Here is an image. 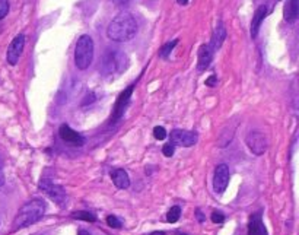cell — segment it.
I'll list each match as a JSON object with an SVG mask.
<instances>
[{
    "instance_id": "obj_1",
    "label": "cell",
    "mask_w": 299,
    "mask_h": 235,
    "mask_svg": "<svg viewBox=\"0 0 299 235\" xmlns=\"http://www.w3.org/2000/svg\"><path fill=\"white\" fill-rule=\"evenodd\" d=\"M137 34V22L128 12L119 13L107 28V37L114 43H127Z\"/></svg>"
},
{
    "instance_id": "obj_2",
    "label": "cell",
    "mask_w": 299,
    "mask_h": 235,
    "mask_svg": "<svg viewBox=\"0 0 299 235\" xmlns=\"http://www.w3.org/2000/svg\"><path fill=\"white\" fill-rule=\"evenodd\" d=\"M44 212H46V202L41 199H34L25 203L19 209L18 215L15 216L13 230H22L38 222L44 216Z\"/></svg>"
},
{
    "instance_id": "obj_3",
    "label": "cell",
    "mask_w": 299,
    "mask_h": 235,
    "mask_svg": "<svg viewBox=\"0 0 299 235\" xmlns=\"http://www.w3.org/2000/svg\"><path fill=\"white\" fill-rule=\"evenodd\" d=\"M94 60V40L89 35L79 37L75 47V64L79 70H86Z\"/></svg>"
},
{
    "instance_id": "obj_4",
    "label": "cell",
    "mask_w": 299,
    "mask_h": 235,
    "mask_svg": "<svg viewBox=\"0 0 299 235\" xmlns=\"http://www.w3.org/2000/svg\"><path fill=\"white\" fill-rule=\"evenodd\" d=\"M128 66L127 56L120 50H108L102 59V73L105 76H113L124 72Z\"/></svg>"
},
{
    "instance_id": "obj_5",
    "label": "cell",
    "mask_w": 299,
    "mask_h": 235,
    "mask_svg": "<svg viewBox=\"0 0 299 235\" xmlns=\"http://www.w3.org/2000/svg\"><path fill=\"white\" fill-rule=\"evenodd\" d=\"M40 190L44 191L53 202H56L59 206H66L67 203V194L64 191V188L61 185L54 184L53 181H50L49 178H44L40 181Z\"/></svg>"
},
{
    "instance_id": "obj_6",
    "label": "cell",
    "mask_w": 299,
    "mask_h": 235,
    "mask_svg": "<svg viewBox=\"0 0 299 235\" xmlns=\"http://www.w3.org/2000/svg\"><path fill=\"white\" fill-rule=\"evenodd\" d=\"M245 143L249 148V151L260 157L267 151V137L260 131H249L245 137Z\"/></svg>"
},
{
    "instance_id": "obj_7",
    "label": "cell",
    "mask_w": 299,
    "mask_h": 235,
    "mask_svg": "<svg viewBox=\"0 0 299 235\" xmlns=\"http://www.w3.org/2000/svg\"><path fill=\"white\" fill-rule=\"evenodd\" d=\"M199 140V136L194 131H187V130H174L171 133V143L174 146H182V148H190L196 145Z\"/></svg>"
},
{
    "instance_id": "obj_8",
    "label": "cell",
    "mask_w": 299,
    "mask_h": 235,
    "mask_svg": "<svg viewBox=\"0 0 299 235\" xmlns=\"http://www.w3.org/2000/svg\"><path fill=\"white\" fill-rule=\"evenodd\" d=\"M24 47H25V37H24L22 34H19V35H16V37L12 40V43H10L9 47H7L6 60H7L9 64L15 66V64L19 61V57H21V54H22V52H24Z\"/></svg>"
},
{
    "instance_id": "obj_9",
    "label": "cell",
    "mask_w": 299,
    "mask_h": 235,
    "mask_svg": "<svg viewBox=\"0 0 299 235\" xmlns=\"http://www.w3.org/2000/svg\"><path fill=\"white\" fill-rule=\"evenodd\" d=\"M229 183V168L225 164H221L215 170V177H213V188L216 193H224L228 187Z\"/></svg>"
},
{
    "instance_id": "obj_10",
    "label": "cell",
    "mask_w": 299,
    "mask_h": 235,
    "mask_svg": "<svg viewBox=\"0 0 299 235\" xmlns=\"http://www.w3.org/2000/svg\"><path fill=\"white\" fill-rule=\"evenodd\" d=\"M59 134L60 137H61V140L66 142L67 145H72V146H82V145L85 143V137H83L80 133L75 131V130H73L70 126H67V124H61V126H60Z\"/></svg>"
},
{
    "instance_id": "obj_11",
    "label": "cell",
    "mask_w": 299,
    "mask_h": 235,
    "mask_svg": "<svg viewBox=\"0 0 299 235\" xmlns=\"http://www.w3.org/2000/svg\"><path fill=\"white\" fill-rule=\"evenodd\" d=\"M133 89H134V85H130L127 89H124V92H121V95H120L117 103H116V108H114L111 121H117V120H120L121 116L124 114L125 105H127L128 101H130V97H131V94H133Z\"/></svg>"
},
{
    "instance_id": "obj_12",
    "label": "cell",
    "mask_w": 299,
    "mask_h": 235,
    "mask_svg": "<svg viewBox=\"0 0 299 235\" xmlns=\"http://www.w3.org/2000/svg\"><path fill=\"white\" fill-rule=\"evenodd\" d=\"M213 54H215V53H213V50L210 49L209 44L200 46L199 53H197V69H199L200 72L206 70V69L210 66L212 60H213Z\"/></svg>"
},
{
    "instance_id": "obj_13",
    "label": "cell",
    "mask_w": 299,
    "mask_h": 235,
    "mask_svg": "<svg viewBox=\"0 0 299 235\" xmlns=\"http://www.w3.org/2000/svg\"><path fill=\"white\" fill-rule=\"evenodd\" d=\"M266 15H267V7L264 4L258 6L255 13H254V16H252V21H251V37L252 38H257L260 26H261V22L264 21Z\"/></svg>"
},
{
    "instance_id": "obj_14",
    "label": "cell",
    "mask_w": 299,
    "mask_h": 235,
    "mask_svg": "<svg viewBox=\"0 0 299 235\" xmlns=\"http://www.w3.org/2000/svg\"><path fill=\"white\" fill-rule=\"evenodd\" d=\"M226 40V29H225V26L222 25V24H218V26L215 28V32H213V35H212V40H210V49L213 50V53L215 52H218L221 47H222V44H224V41Z\"/></svg>"
},
{
    "instance_id": "obj_15",
    "label": "cell",
    "mask_w": 299,
    "mask_h": 235,
    "mask_svg": "<svg viewBox=\"0 0 299 235\" xmlns=\"http://www.w3.org/2000/svg\"><path fill=\"white\" fill-rule=\"evenodd\" d=\"M248 235H267V230L263 224L261 215L255 213L249 218L248 224Z\"/></svg>"
},
{
    "instance_id": "obj_16",
    "label": "cell",
    "mask_w": 299,
    "mask_h": 235,
    "mask_svg": "<svg viewBox=\"0 0 299 235\" xmlns=\"http://www.w3.org/2000/svg\"><path fill=\"white\" fill-rule=\"evenodd\" d=\"M111 178H113V183L116 184L117 188L124 190V188H128V185H130V178H128L127 173H125L124 170H116V171H113V173H111Z\"/></svg>"
},
{
    "instance_id": "obj_17",
    "label": "cell",
    "mask_w": 299,
    "mask_h": 235,
    "mask_svg": "<svg viewBox=\"0 0 299 235\" xmlns=\"http://www.w3.org/2000/svg\"><path fill=\"white\" fill-rule=\"evenodd\" d=\"M299 13V0H289L285 6V19L288 22H295Z\"/></svg>"
},
{
    "instance_id": "obj_18",
    "label": "cell",
    "mask_w": 299,
    "mask_h": 235,
    "mask_svg": "<svg viewBox=\"0 0 299 235\" xmlns=\"http://www.w3.org/2000/svg\"><path fill=\"white\" fill-rule=\"evenodd\" d=\"M72 216H73L75 219H82V221H86V222H95V221H97V215L92 213V212H86V210L73 213Z\"/></svg>"
},
{
    "instance_id": "obj_19",
    "label": "cell",
    "mask_w": 299,
    "mask_h": 235,
    "mask_svg": "<svg viewBox=\"0 0 299 235\" xmlns=\"http://www.w3.org/2000/svg\"><path fill=\"white\" fill-rule=\"evenodd\" d=\"M179 216H181V208H179V206H173V208L170 209L168 215H167V221H168L170 224H175L179 219Z\"/></svg>"
},
{
    "instance_id": "obj_20",
    "label": "cell",
    "mask_w": 299,
    "mask_h": 235,
    "mask_svg": "<svg viewBox=\"0 0 299 235\" xmlns=\"http://www.w3.org/2000/svg\"><path fill=\"white\" fill-rule=\"evenodd\" d=\"M178 44V40H173L171 43H167L162 49H161V52H159V56L161 57H164V59H167L170 54H171V52L174 50V47Z\"/></svg>"
},
{
    "instance_id": "obj_21",
    "label": "cell",
    "mask_w": 299,
    "mask_h": 235,
    "mask_svg": "<svg viewBox=\"0 0 299 235\" xmlns=\"http://www.w3.org/2000/svg\"><path fill=\"white\" fill-rule=\"evenodd\" d=\"M9 13V0H0V21L4 19Z\"/></svg>"
},
{
    "instance_id": "obj_22",
    "label": "cell",
    "mask_w": 299,
    "mask_h": 235,
    "mask_svg": "<svg viewBox=\"0 0 299 235\" xmlns=\"http://www.w3.org/2000/svg\"><path fill=\"white\" fill-rule=\"evenodd\" d=\"M153 136H155V139H158V140H164L165 137H167V130L164 129V127H155L153 129Z\"/></svg>"
},
{
    "instance_id": "obj_23",
    "label": "cell",
    "mask_w": 299,
    "mask_h": 235,
    "mask_svg": "<svg viewBox=\"0 0 299 235\" xmlns=\"http://www.w3.org/2000/svg\"><path fill=\"white\" fill-rule=\"evenodd\" d=\"M107 224H108L110 227H113V228H117V230L121 228V221H120L117 216H114V215L107 216Z\"/></svg>"
},
{
    "instance_id": "obj_24",
    "label": "cell",
    "mask_w": 299,
    "mask_h": 235,
    "mask_svg": "<svg viewBox=\"0 0 299 235\" xmlns=\"http://www.w3.org/2000/svg\"><path fill=\"white\" fill-rule=\"evenodd\" d=\"M174 152H175V146H174L173 143H167V145H164V148H162V154H164L167 158H171V157L174 155Z\"/></svg>"
},
{
    "instance_id": "obj_25",
    "label": "cell",
    "mask_w": 299,
    "mask_h": 235,
    "mask_svg": "<svg viewBox=\"0 0 299 235\" xmlns=\"http://www.w3.org/2000/svg\"><path fill=\"white\" fill-rule=\"evenodd\" d=\"M212 221H213V224H224L225 222V216L221 212H213L212 213Z\"/></svg>"
},
{
    "instance_id": "obj_26",
    "label": "cell",
    "mask_w": 299,
    "mask_h": 235,
    "mask_svg": "<svg viewBox=\"0 0 299 235\" xmlns=\"http://www.w3.org/2000/svg\"><path fill=\"white\" fill-rule=\"evenodd\" d=\"M216 83H218V79H216L215 75H212V76H209V78L206 79V85H207V86H215Z\"/></svg>"
},
{
    "instance_id": "obj_27",
    "label": "cell",
    "mask_w": 299,
    "mask_h": 235,
    "mask_svg": "<svg viewBox=\"0 0 299 235\" xmlns=\"http://www.w3.org/2000/svg\"><path fill=\"white\" fill-rule=\"evenodd\" d=\"M114 4H119V6H123V4H127L128 3V0H111Z\"/></svg>"
},
{
    "instance_id": "obj_28",
    "label": "cell",
    "mask_w": 299,
    "mask_h": 235,
    "mask_svg": "<svg viewBox=\"0 0 299 235\" xmlns=\"http://www.w3.org/2000/svg\"><path fill=\"white\" fill-rule=\"evenodd\" d=\"M4 184V174H3V171L0 170V187Z\"/></svg>"
},
{
    "instance_id": "obj_29",
    "label": "cell",
    "mask_w": 299,
    "mask_h": 235,
    "mask_svg": "<svg viewBox=\"0 0 299 235\" xmlns=\"http://www.w3.org/2000/svg\"><path fill=\"white\" fill-rule=\"evenodd\" d=\"M148 235H165V233H164V231H155V233H152V234H148Z\"/></svg>"
},
{
    "instance_id": "obj_30",
    "label": "cell",
    "mask_w": 299,
    "mask_h": 235,
    "mask_svg": "<svg viewBox=\"0 0 299 235\" xmlns=\"http://www.w3.org/2000/svg\"><path fill=\"white\" fill-rule=\"evenodd\" d=\"M77 235H91L88 231H85V230H80L79 233H77Z\"/></svg>"
},
{
    "instance_id": "obj_31",
    "label": "cell",
    "mask_w": 299,
    "mask_h": 235,
    "mask_svg": "<svg viewBox=\"0 0 299 235\" xmlns=\"http://www.w3.org/2000/svg\"><path fill=\"white\" fill-rule=\"evenodd\" d=\"M179 4H187L188 3V0H177Z\"/></svg>"
},
{
    "instance_id": "obj_32",
    "label": "cell",
    "mask_w": 299,
    "mask_h": 235,
    "mask_svg": "<svg viewBox=\"0 0 299 235\" xmlns=\"http://www.w3.org/2000/svg\"><path fill=\"white\" fill-rule=\"evenodd\" d=\"M178 235H185V234H178Z\"/></svg>"
},
{
    "instance_id": "obj_33",
    "label": "cell",
    "mask_w": 299,
    "mask_h": 235,
    "mask_svg": "<svg viewBox=\"0 0 299 235\" xmlns=\"http://www.w3.org/2000/svg\"><path fill=\"white\" fill-rule=\"evenodd\" d=\"M276 1H280V0H276Z\"/></svg>"
}]
</instances>
